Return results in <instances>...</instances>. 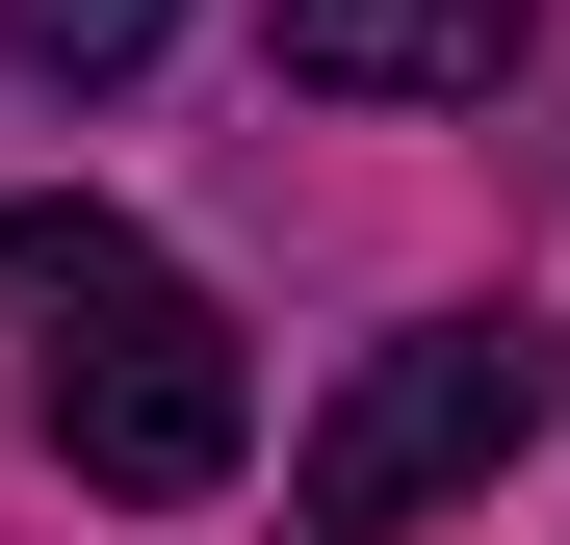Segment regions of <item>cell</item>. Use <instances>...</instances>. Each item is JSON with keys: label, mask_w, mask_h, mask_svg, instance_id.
I'll use <instances>...</instances> for the list:
<instances>
[{"label": "cell", "mask_w": 570, "mask_h": 545, "mask_svg": "<svg viewBox=\"0 0 570 545\" xmlns=\"http://www.w3.org/2000/svg\"><path fill=\"white\" fill-rule=\"evenodd\" d=\"M0 416H27L78 494H208L234 441H259V363H234V312L181 286L156 234L0 208Z\"/></svg>", "instance_id": "6da1fadb"}, {"label": "cell", "mask_w": 570, "mask_h": 545, "mask_svg": "<svg viewBox=\"0 0 570 545\" xmlns=\"http://www.w3.org/2000/svg\"><path fill=\"white\" fill-rule=\"evenodd\" d=\"M544 390H570V363H544L519 312H415V338H363V390L285 441V519H312V545H390V519H441V494H493L519 441H544Z\"/></svg>", "instance_id": "7a4b0ae2"}, {"label": "cell", "mask_w": 570, "mask_h": 545, "mask_svg": "<svg viewBox=\"0 0 570 545\" xmlns=\"http://www.w3.org/2000/svg\"><path fill=\"white\" fill-rule=\"evenodd\" d=\"M544 0H259V52L312 78V105H493Z\"/></svg>", "instance_id": "3957f363"}, {"label": "cell", "mask_w": 570, "mask_h": 545, "mask_svg": "<svg viewBox=\"0 0 570 545\" xmlns=\"http://www.w3.org/2000/svg\"><path fill=\"white\" fill-rule=\"evenodd\" d=\"M181 0H0V78H52V105H105V78H156Z\"/></svg>", "instance_id": "277c9868"}]
</instances>
